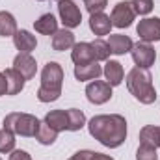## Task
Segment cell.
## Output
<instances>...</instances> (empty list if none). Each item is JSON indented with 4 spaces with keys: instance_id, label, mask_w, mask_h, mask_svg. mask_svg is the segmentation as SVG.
<instances>
[{
    "instance_id": "6da1fadb",
    "label": "cell",
    "mask_w": 160,
    "mask_h": 160,
    "mask_svg": "<svg viewBox=\"0 0 160 160\" xmlns=\"http://www.w3.org/2000/svg\"><path fill=\"white\" fill-rule=\"evenodd\" d=\"M89 134L102 143L104 147L116 149L127 140V119L119 114H102L95 116L88 123Z\"/></svg>"
},
{
    "instance_id": "7a4b0ae2",
    "label": "cell",
    "mask_w": 160,
    "mask_h": 160,
    "mask_svg": "<svg viewBox=\"0 0 160 160\" xmlns=\"http://www.w3.org/2000/svg\"><path fill=\"white\" fill-rule=\"evenodd\" d=\"M127 88L142 104H153L157 101V89L153 86V75L149 69L134 67L127 75Z\"/></svg>"
},
{
    "instance_id": "3957f363",
    "label": "cell",
    "mask_w": 160,
    "mask_h": 160,
    "mask_svg": "<svg viewBox=\"0 0 160 160\" xmlns=\"http://www.w3.org/2000/svg\"><path fill=\"white\" fill-rule=\"evenodd\" d=\"M63 84V69L56 62H48L41 71V88L38 89V99L41 102L58 101L62 95Z\"/></svg>"
},
{
    "instance_id": "277c9868",
    "label": "cell",
    "mask_w": 160,
    "mask_h": 160,
    "mask_svg": "<svg viewBox=\"0 0 160 160\" xmlns=\"http://www.w3.org/2000/svg\"><path fill=\"white\" fill-rule=\"evenodd\" d=\"M41 121L32 114H22V112H11L4 118V128L11 130L17 136L22 138H36V132L39 128Z\"/></svg>"
},
{
    "instance_id": "5b68a950",
    "label": "cell",
    "mask_w": 160,
    "mask_h": 160,
    "mask_svg": "<svg viewBox=\"0 0 160 160\" xmlns=\"http://www.w3.org/2000/svg\"><path fill=\"white\" fill-rule=\"evenodd\" d=\"M136 17V11L132 8V2H118L112 9V15H110V21H112V26L116 28H128L132 24Z\"/></svg>"
},
{
    "instance_id": "8992f818",
    "label": "cell",
    "mask_w": 160,
    "mask_h": 160,
    "mask_svg": "<svg viewBox=\"0 0 160 160\" xmlns=\"http://www.w3.org/2000/svg\"><path fill=\"white\" fill-rule=\"evenodd\" d=\"M58 13H60V19L63 22L65 28H77L82 22V13H80L78 6L73 2V0H60L58 2Z\"/></svg>"
},
{
    "instance_id": "52a82bcc",
    "label": "cell",
    "mask_w": 160,
    "mask_h": 160,
    "mask_svg": "<svg viewBox=\"0 0 160 160\" xmlns=\"http://www.w3.org/2000/svg\"><path fill=\"white\" fill-rule=\"evenodd\" d=\"M132 60L136 63V67H143V69H149L155 60H157V50L151 47V43H145V41H140L132 47Z\"/></svg>"
},
{
    "instance_id": "ba28073f",
    "label": "cell",
    "mask_w": 160,
    "mask_h": 160,
    "mask_svg": "<svg viewBox=\"0 0 160 160\" xmlns=\"http://www.w3.org/2000/svg\"><path fill=\"white\" fill-rule=\"evenodd\" d=\"M86 97L93 104H104L112 99V86L104 80H95L88 84L86 88Z\"/></svg>"
},
{
    "instance_id": "9c48e42d",
    "label": "cell",
    "mask_w": 160,
    "mask_h": 160,
    "mask_svg": "<svg viewBox=\"0 0 160 160\" xmlns=\"http://www.w3.org/2000/svg\"><path fill=\"white\" fill-rule=\"evenodd\" d=\"M136 32L140 36V39L145 43H153L160 41V19L158 17H149V19H142L136 26Z\"/></svg>"
},
{
    "instance_id": "30bf717a",
    "label": "cell",
    "mask_w": 160,
    "mask_h": 160,
    "mask_svg": "<svg viewBox=\"0 0 160 160\" xmlns=\"http://www.w3.org/2000/svg\"><path fill=\"white\" fill-rule=\"evenodd\" d=\"M13 69L17 73H21V77L24 80H32L38 73V63L36 60L30 56V54H24V52H19L13 60Z\"/></svg>"
},
{
    "instance_id": "8fae6325",
    "label": "cell",
    "mask_w": 160,
    "mask_h": 160,
    "mask_svg": "<svg viewBox=\"0 0 160 160\" xmlns=\"http://www.w3.org/2000/svg\"><path fill=\"white\" fill-rule=\"evenodd\" d=\"M13 45L19 52H24V54H30L32 50H36L38 47V39L36 36H32L28 30H17L15 36H13Z\"/></svg>"
},
{
    "instance_id": "7c38bea8",
    "label": "cell",
    "mask_w": 160,
    "mask_h": 160,
    "mask_svg": "<svg viewBox=\"0 0 160 160\" xmlns=\"http://www.w3.org/2000/svg\"><path fill=\"white\" fill-rule=\"evenodd\" d=\"M106 43H108V47H110V52H112V54H118V56L130 52L132 47H134L132 39H130L128 36H123V34H110Z\"/></svg>"
},
{
    "instance_id": "4fadbf2b",
    "label": "cell",
    "mask_w": 160,
    "mask_h": 160,
    "mask_svg": "<svg viewBox=\"0 0 160 160\" xmlns=\"http://www.w3.org/2000/svg\"><path fill=\"white\" fill-rule=\"evenodd\" d=\"M102 75L106 77V82L114 88V86H119L123 78H125V71H123V65L116 60H106L104 63V69H102Z\"/></svg>"
},
{
    "instance_id": "5bb4252c",
    "label": "cell",
    "mask_w": 160,
    "mask_h": 160,
    "mask_svg": "<svg viewBox=\"0 0 160 160\" xmlns=\"http://www.w3.org/2000/svg\"><path fill=\"white\" fill-rule=\"evenodd\" d=\"M89 28L95 36H108L112 30V21L106 13H93L89 17Z\"/></svg>"
},
{
    "instance_id": "9a60e30c",
    "label": "cell",
    "mask_w": 160,
    "mask_h": 160,
    "mask_svg": "<svg viewBox=\"0 0 160 160\" xmlns=\"http://www.w3.org/2000/svg\"><path fill=\"white\" fill-rule=\"evenodd\" d=\"M75 47V34L69 30V28H63V30H58L54 36H52V48L56 52H63V50H69Z\"/></svg>"
},
{
    "instance_id": "2e32d148",
    "label": "cell",
    "mask_w": 160,
    "mask_h": 160,
    "mask_svg": "<svg viewBox=\"0 0 160 160\" xmlns=\"http://www.w3.org/2000/svg\"><path fill=\"white\" fill-rule=\"evenodd\" d=\"M101 75H102V67L97 62H89V63H84V65H75V77L80 82L97 80Z\"/></svg>"
},
{
    "instance_id": "e0dca14e",
    "label": "cell",
    "mask_w": 160,
    "mask_h": 160,
    "mask_svg": "<svg viewBox=\"0 0 160 160\" xmlns=\"http://www.w3.org/2000/svg\"><path fill=\"white\" fill-rule=\"evenodd\" d=\"M71 60L75 62V65H84V63L95 62L91 43H75L73 52H71Z\"/></svg>"
},
{
    "instance_id": "ac0fdd59",
    "label": "cell",
    "mask_w": 160,
    "mask_h": 160,
    "mask_svg": "<svg viewBox=\"0 0 160 160\" xmlns=\"http://www.w3.org/2000/svg\"><path fill=\"white\" fill-rule=\"evenodd\" d=\"M34 28L36 32H39L43 36H54L58 32V21L52 13H45L34 22Z\"/></svg>"
},
{
    "instance_id": "d6986e66",
    "label": "cell",
    "mask_w": 160,
    "mask_h": 160,
    "mask_svg": "<svg viewBox=\"0 0 160 160\" xmlns=\"http://www.w3.org/2000/svg\"><path fill=\"white\" fill-rule=\"evenodd\" d=\"M4 77L8 80V95H17V93H21L24 89V82L26 80L22 78L21 73H17L13 67L6 69L4 71Z\"/></svg>"
},
{
    "instance_id": "ffe728a7",
    "label": "cell",
    "mask_w": 160,
    "mask_h": 160,
    "mask_svg": "<svg viewBox=\"0 0 160 160\" xmlns=\"http://www.w3.org/2000/svg\"><path fill=\"white\" fill-rule=\"evenodd\" d=\"M45 123L50 125L54 130L62 132V130H67V110H50L47 116H45Z\"/></svg>"
},
{
    "instance_id": "44dd1931",
    "label": "cell",
    "mask_w": 160,
    "mask_h": 160,
    "mask_svg": "<svg viewBox=\"0 0 160 160\" xmlns=\"http://www.w3.org/2000/svg\"><path fill=\"white\" fill-rule=\"evenodd\" d=\"M140 143L151 145V147H160V127L155 125H145L140 130Z\"/></svg>"
},
{
    "instance_id": "7402d4cb",
    "label": "cell",
    "mask_w": 160,
    "mask_h": 160,
    "mask_svg": "<svg viewBox=\"0 0 160 160\" xmlns=\"http://www.w3.org/2000/svg\"><path fill=\"white\" fill-rule=\"evenodd\" d=\"M17 32V21L9 11H0V38H13Z\"/></svg>"
},
{
    "instance_id": "603a6c76",
    "label": "cell",
    "mask_w": 160,
    "mask_h": 160,
    "mask_svg": "<svg viewBox=\"0 0 160 160\" xmlns=\"http://www.w3.org/2000/svg\"><path fill=\"white\" fill-rule=\"evenodd\" d=\"M58 138V130H54L50 125H47L45 121L39 123V128L36 132V140L39 142L41 145H52Z\"/></svg>"
},
{
    "instance_id": "cb8c5ba5",
    "label": "cell",
    "mask_w": 160,
    "mask_h": 160,
    "mask_svg": "<svg viewBox=\"0 0 160 160\" xmlns=\"http://www.w3.org/2000/svg\"><path fill=\"white\" fill-rule=\"evenodd\" d=\"M67 121H69L67 130L77 132V130H80L86 125V116H84V112L78 110V108H69L67 110Z\"/></svg>"
},
{
    "instance_id": "d4e9b609",
    "label": "cell",
    "mask_w": 160,
    "mask_h": 160,
    "mask_svg": "<svg viewBox=\"0 0 160 160\" xmlns=\"http://www.w3.org/2000/svg\"><path fill=\"white\" fill-rule=\"evenodd\" d=\"M91 48H93V58H95V62H106L108 56L112 54L108 43L102 41V39H95L91 43Z\"/></svg>"
},
{
    "instance_id": "484cf974",
    "label": "cell",
    "mask_w": 160,
    "mask_h": 160,
    "mask_svg": "<svg viewBox=\"0 0 160 160\" xmlns=\"http://www.w3.org/2000/svg\"><path fill=\"white\" fill-rule=\"evenodd\" d=\"M15 149V134L8 128L0 130V153H11Z\"/></svg>"
},
{
    "instance_id": "4316f807",
    "label": "cell",
    "mask_w": 160,
    "mask_h": 160,
    "mask_svg": "<svg viewBox=\"0 0 160 160\" xmlns=\"http://www.w3.org/2000/svg\"><path fill=\"white\" fill-rule=\"evenodd\" d=\"M136 160H158L157 155V147H151V145H140L138 151H136Z\"/></svg>"
},
{
    "instance_id": "83f0119b",
    "label": "cell",
    "mask_w": 160,
    "mask_h": 160,
    "mask_svg": "<svg viewBox=\"0 0 160 160\" xmlns=\"http://www.w3.org/2000/svg\"><path fill=\"white\" fill-rule=\"evenodd\" d=\"M132 8L138 15H147L153 11V0H132Z\"/></svg>"
},
{
    "instance_id": "f1b7e54d",
    "label": "cell",
    "mask_w": 160,
    "mask_h": 160,
    "mask_svg": "<svg viewBox=\"0 0 160 160\" xmlns=\"http://www.w3.org/2000/svg\"><path fill=\"white\" fill-rule=\"evenodd\" d=\"M84 4H86V9L93 15V13H101L108 6V0H84Z\"/></svg>"
},
{
    "instance_id": "f546056e",
    "label": "cell",
    "mask_w": 160,
    "mask_h": 160,
    "mask_svg": "<svg viewBox=\"0 0 160 160\" xmlns=\"http://www.w3.org/2000/svg\"><path fill=\"white\" fill-rule=\"evenodd\" d=\"M9 160H32V157L26 153V151H22V149H13L11 151V155H9Z\"/></svg>"
},
{
    "instance_id": "4dcf8cb0",
    "label": "cell",
    "mask_w": 160,
    "mask_h": 160,
    "mask_svg": "<svg viewBox=\"0 0 160 160\" xmlns=\"http://www.w3.org/2000/svg\"><path fill=\"white\" fill-rule=\"evenodd\" d=\"M91 153L93 151H78V153H75L69 160H89L91 158Z\"/></svg>"
},
{
    "instance_id": "1f68e13d",
    "label": "cell",
    "mask_w": 160,
    "mask_h": 160,
    "mask_svg": "<svg viewBox=\"0 0 160 160\" xmlns=\"http://www.w3.org/2000/svg\"><path fill=\"white\" fill-rule=\"evenodd\" d=\"M8 95V80L4 77V73H0V97Z\"/></svg>"
},
{
    "instance_id": "d6a6232c",
    "label": "cell",
    "mask_w": 160,
    "mask_h": 160,
    "mask_svg": "<svg viewBox=\"0 0 160 160\" xmlns=\"http://www.w3.org/2000/svg\"><path fill=\"white\" fill-rule=\"evenodd\" d=\"M89 160H114L112 157H108V155H102V153H91V158Z\"/></svg>"
},
{
    "instance_id": "836d02e7",
    "label": "cell",
    "mask_w": 160,
    "mask_h": 160,
    "mask_svg": "<svg viewBox=\"0 0 160 160\" xmlns=\"http://www.w3.org/2000/svg\"><path fill=\"white\" fill-rule=\"evenodd\" d=\"M39 2H45V0H39Z\"/></svg>"
},
{
    "instance_id": "e575fe53",
    "label": "cell",
    "mask_w": 160,
    "mask_h": 160,
    "mask_svg": "<svg viewBox=\"0 0 160 160\" xmlns=\"http://www.w3.org/2000/svg\"><path fill=\"white\" fill-rule=\"evenodd\" d=\"M58 2H60V0H58Z\"/></svg>"
},
{
    "instance_id": "d590c367",
    "label": "cell",
    "mask_w": 160,
    "mask_h": 160,
    "mask_svg": "<svg viewBox=\"0 0 160 160\" xmlns=\"http://www.w3.org/2000/svg\"><path fill=\"white\" fill-rule=\"evenodd\" d=\"M0 160H2V158H0Z\"/></svg>"
}]
</instances>
